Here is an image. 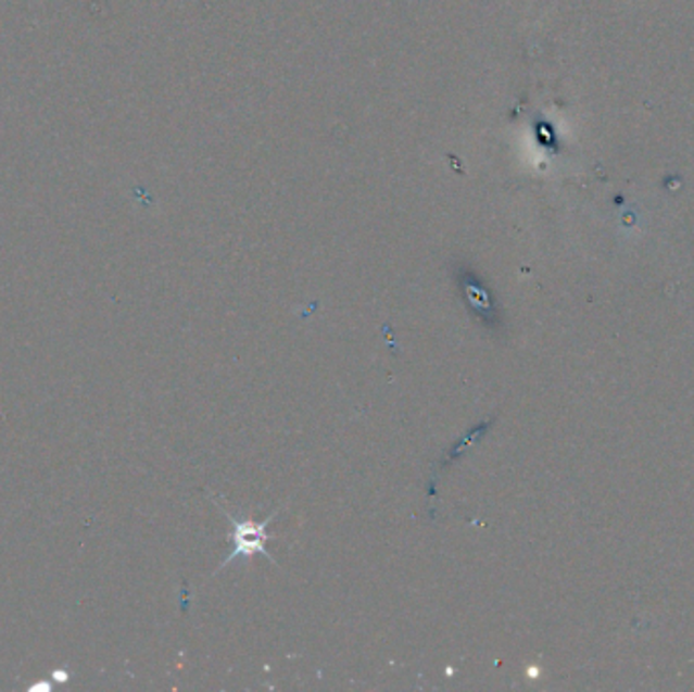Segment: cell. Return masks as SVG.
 I'll use <instances>...</instances> for the list:
<instances>
[{"label": "cell", "mask_w": 694, "mask_h": 692, "mask_svg": "<svg viewBox=\"0 0 694 692\" xmlns=\"http://www.w3.org/2000/svg\"><path fill=\"white\" fill-rule=\"evenodd\" d=\"M226 518L231 523L230 542L234 544L231 554L226 558L224 565H230L234 558L238 556H252L254 553H263L273 561V556L266 551V540L273 539L270 534H266V526L270 520H275L277 514H273L268 520L261 524H254L252 520H238L234 518L228 509H224Z\"/></svg>", "instance_id": "1"}]
</instances>
